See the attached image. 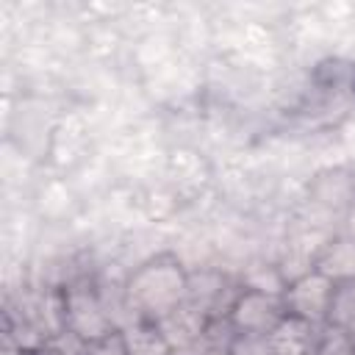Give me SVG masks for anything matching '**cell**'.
<instances>
[{"mask_svg":"<svg viewBox=\"0 0 355 355\" xmlns=\"http://www.w3.org/2000/svg\"><path fill=\"white\" fill-rule=\"evenodd\" d=\"M191 294V272L172 252L141 261L122 283L125 308L139 319L161 322L178 311Z\"/></svg>","mask_w":355,"mask_h":355,"instance_id":"obj_1","label":"cell"},{"mask_svg":"<svg viewBox=\"0 0 355 355\" xmlns=\"http://www.w3.org/2000/svg\"><path fill=\"white\" fill-rule=\"evenodd\" d=\"M58 324L80 347L108 338L122 327L114 319L100 288L86 277L72 280L58 291Z\"/></svg>","mask_w":355,"mask_h":355,"instance_id":"obj_2","label":"cell"},{"mask_svg":"<svg viewBox=\"0 0 355 355\" xmlns=\"http://www.w3.org/2000/svg\"><path fill=\"white\" fill-rule=\"evenodd\" d=\"M283 297L255 286H241L233 291L227 308L222 311L227 336H261L266 338L286 319Z\"/></svg>","mask_w":355,"mask_h":355,"instance_id":"obj_3","label":"cell"},{"mask_svg":"<svg viewBox=\"0 0 355 355\" xmlns=\"http://www.w3.org/2000/svg\"><path fill=\"white\" fill-rule=\"evenodd\" d=\"M333 288L336 283L330 277H324L316 269H308L291 280H286L283 286V305L288 316H297L313 327H324L327 324V311H330V300H333Z\"/></svg>","mask_w":355,"mask_h":355,"instance_id":"obj_4","label":"cell"},{"mask_svg":"<svg viewBox=\"0 0 355 355\" xmlns=\"http://www.w3.org/2000/svg\"><path fill=\"white\" fill-rule=\"evenodd\" d=\"M211 313L202 311L197 302L186 300L178 311H172L166 319H161V330L166 336V341L172 344L175 355H200L211 341Z\"/></svg>","mask_w":355,"mask_h":355,"instance_id":"obj_5","label":"cell"},{"mask_svg":"<svg viewBox=\"0 0 355 355\" xmlns=\"http://www.w3.org/2000/svg\"><path fill=\"white\" fill-rule=\"evenodd\" d=\"M313 269L322 272L324 277H330L333 283H347L355 280V241L347 233H333L324 247L319 250Z\"/></svg>","mask_w":355,"mask_h":355,"instance_id":"obj_6","label":"cell"},{"mask_svg":"<svg viewBox=\"0 0 355 355\" xmlns=\"http://www.w3.org/2000/svg\"><path fill=\"white\" fill-rule=\"evenodd\" d=\"M319 330L297 316H286L266 338L275 349V355H316V341Z\"/></svg>","mask_w":355,"mask_h":355,"instance_id":"obj_7","label":"cell"},{"mask_svg":"<svg viewBox=\"0 0 355 355\" xmlns=\"http://www.w3.org/2000/svg\"><path fill=\"white\" fill-rule=\"evenodd\" d=\"M119 336H122L130 355H175V349L166 341L161 324L153 322V319L130 316L128 322H122Z\"/></svg>","mask_w":355,"mask_h":355,"instance_id":"obj_8","label":"cell"},{"mask_svg":"<svg viewBox=\"0 0 355 355\" xmlns=\"http://www.w3.org/2000/svg\"><path fill=\"white\" fill-rule=\"evenodd\" d=\"M327 327L355 336V280L336 283L330 311H327Z\"/></svg>","mask_w":355,"mask_h":355,"instance_id":"obj_9","label":"cell"},{"mask_svg":"<svg viewBox=\"0 0 355 355\" xmlns=\"http://www.w3.org/2000/svg\"><path fill=\"white\" fill-rule=\"evenodd\" d=\"M316 355H355V336H347V333L324 324L319 330Z\"/></svg>","mask_w":355,"mask_h":355,"instance_id":"obj_10","label":"cell"},{"mask_svg":"<svg viewBox=\"0 0 355 355\" xmlns=\"http://www.w3.org/2000/svg\"><path fill=\"white\" fill-rule=\"evenodd\" d=\"M227 355H275V349L261 336H227Z\"/></svg>","mask_w":355,"mask_h":355,"instance_id":"obj_11","label":"cell"},{"mask_svg":"<svg viewBox=\"0 0 355 355\" xmlns=\"http://www.w3.org/2000/svg\"><path fill=\"white\" fill-rule=\"evenodd\" d=\"M83 355H130V352H128V347H125V341H122V336L116 330L108 338H100L94 344H86L83 347Z\"/></svg>","mask_w":355,"mask_h":355,"instance_id":"obj_12","label":"cell"},{"mask_svg":"<svg viewBox=\"0 0 355 355\" xmlns=\"http://www.w3.org/2000/svg\"><path fill=\"white\" fill-rule=\"evenodd\" d=\"M39 355H83V347L80 344H75V347H67V344H47V347H42L39 349Z\"/></svg>","mask_w":355,"mask_h":355,"instance_id":"obj_13","label":"cell"},{"mask_svg":"<svg viewBox=\"0 0 355 355\" xmlns=\"http://www.w3.org/2000/svg\"><path fill=\"white\" fill-rule=\"evenodd\" d=\"M341 233H347L352 241H355V197H352V202L344 208V214H341Z\"/></svg>","mask_w":355,"mask_h":355,"instance_id":"obj_14","label":"cell"},{"mask_svg":"<svg viewBox=\"0 0 355 355\" xmlns=\"http://www.w3.org/2000/svg\"><path fill=\"white\" fill-rule=\"evenodd\" d=\"M14 355H39V352H33V349H17Z\"/></svg>","mask_w":355,"mask_h":355,"instance_id":"obj_15","label":"cell"}]
</instances>
